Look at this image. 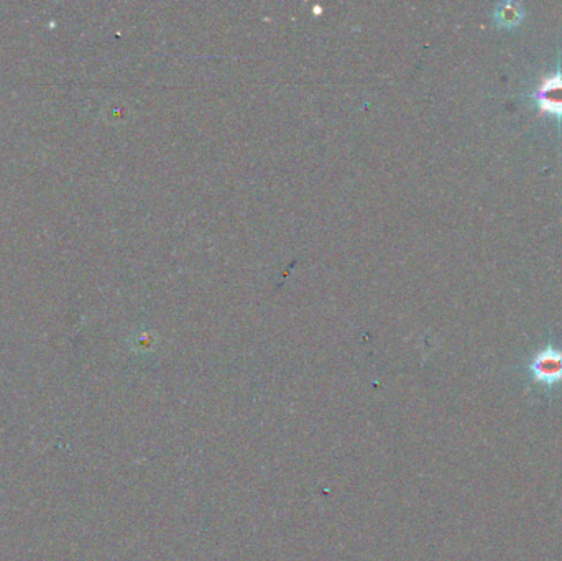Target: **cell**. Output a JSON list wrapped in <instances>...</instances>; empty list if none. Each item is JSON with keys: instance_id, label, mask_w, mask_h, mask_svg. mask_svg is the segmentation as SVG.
<instances>
[{"instance_id": "cell-2", "label": "cell", "mask_w": 562, "mask_h": 561, "mask_svg": "<svg viewBox=\"0 0 562 561\" xmlns=\"http://www.w3.org/2000/svg\"><path fill=\"white\" fill-rule=\"evenodd\" d=\"M539 114H553L562 117V73L544 78L533 94Z\"/></svg>"}, {"instance_id": "cell-3", "label": "cell", "mask_w": 562, "mask_h": 561, "mask_svg": "<svg viewBox=\"0 0 562 561\" xmlns=\"http://www.w3.org/2000/svg\"><path fill=\"white\" fill-rule=\"evenodd\" d=\"M520 15V10L513 4L502 5V9L498 10V20L502 24L508 25V27L515 25L518 19H520Z\"/></svg>"}, {"instance_id": "cell-1", "label": "cell", "mask_w": 562, "mask_h": 561, "mask_svg": "<svg viewBox=\"0 0 562 561\" xmlns=\"http://www.w3.org/2000/svg\"><path fill=\"white\" fill-rule=\"evenodd\" d=\"M526 369L531 381L546 392L558 389L562 384V349L549 344L533 356Z\"/></svg>"}]
</instances>
